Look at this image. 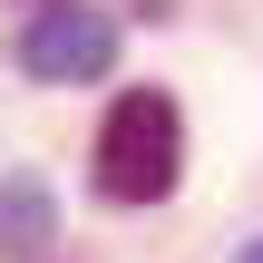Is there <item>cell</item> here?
I'll return each mask as SVG.
<instances>
[{
  "label": "cell",
  "mask_w": 263,
  "mask_h": 263,
  "mask_svg": "<svg viewBox=\"0 0 263 263\" xmlns=\"http://www.w3.org/2000/svg\"><path fill=\"white\" fill-rule=\"evenodd\" d=\"M0 234H10L20 254L49 244V195H39V176H10V185H0Z\"/></svg>",
  "instance_id": "3"
},
{
  "label": "cell",
  "mask_w": 263,
  "mask_h": 263,
  "mask_svg": "<svg viewBox=\"0 0 263 263\" xmlns=\"http://www.w3.org/2000/svg\"><path fill=\"white\" fill-rule=\"evenodd\" d=\"M185 176V117L166 88H127L98 127V195L107 205H156Z\"/></svg>",
  "instance_id": "1"
},
{
  "label": "cell",
  "mask_w": 263,
  "mask_h": 263,
  "mask_svg": "<svg viewBox=\"0 0 263 263\" xmlns=\"http://www.w3.org/2000/svg\"><path fill=\"white\" fill-rule=\"evenodd\" d=\"M20 59H29V78H49V88H78V78H107V59H117V29H107L88 0H49V10L29 20Z\"/></svg>",
  "instance_id": "2"
},
{
  "label": "cell",
  "mask_w": 263,
  "mask_h": 263,
  "mask_svg": "<svg viewBox=\"0 0 263 263\" xmlns=\"http://www.w3.org/2000/svg\"><path fill=\"white\" fill-rule=\"evenodd\" d=\"M234 263H263V244H244V254H234Z\"/></svg>",
  "instance_id": "4"
}]
</instances>
